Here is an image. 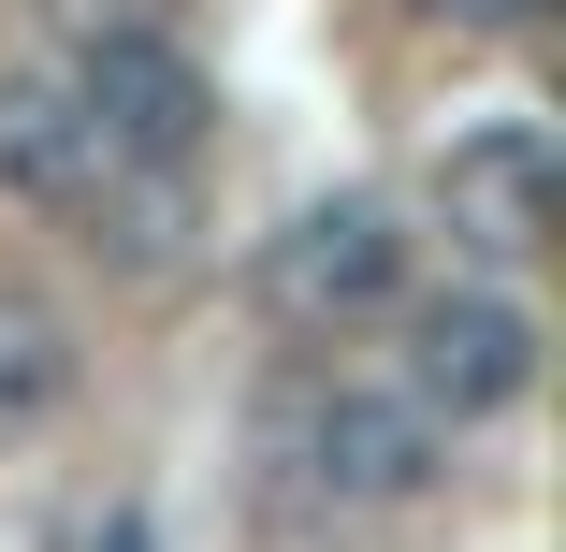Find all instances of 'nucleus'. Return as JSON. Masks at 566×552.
<instances>
[{
    "instance_id": "obj_6",
    "label": "nucleus",
    "mask_w": 566,
    "mask_h": 552,
    "mask_svg": "<svg viewBox=\"0 0 566 552\" xmlns=\"http://www.w3.org/2000/svg\"><path fill=\"white\" fill-rule=\"evenodd\" d=\"M102 175H117V160H102V132L73 117V87H44V73L0 87V189H15V204H87Z\"/></svg>"
},
{
    "instance_id": "obj_9",
    "label": "nucleus",
    "mask_w": 566,
    "mask_h": 552,
    "mask_svg": "<svg viewBox=\"0 0 566 552\" xmlns=\"http://www.w3.org/2000/svg\"><path fill=\"white\" fill-rule=\"evenodd\" d=\"M73 552H160V538H146V509H102V523H87Z\"/></svg>"
},
{
    "instance_id": "obj_4",
    "label": "nucleus",
    "mask_w": 566,
    "mask_h": 552,
    "mask_svg": "<svg viewBox=\"0 0 566 552\" xmlns=\"http://www.w3.org/2000/svg\"><path fill=\"white\" fill-rule=\"evenodd\" d=\"M407 393H421L436 421L523 407V393H537V320H523L509 291H436V305H407Z\"/></svg>"
},
{
    "instance_id": "obj_3",
    "label": "nucleus",
    "mask_w": 566,
    "mask_h": 552,
    "mask_svg": "<svg viewBox=\"0 0 566 552\" xmlns=\"http://www.w3.org/2000/svg\"><path fill=\"white\" fill-rule=\"evenodd\" d=\"M73 117L102 132V160H160V175H189L203 160V73L160 44V30H102L87 59H73Z\"/></svg>"
},
{
    "instance_id": "obj_8",
    "label": "nucleus",
    "mask_w": 566,
    "mask_h": 552,
    "mask_svg": "<svg viewBox=\"0 0 566 552\" xmlns=\"http://www.w3.org/2000/svg\"><path fill=\"white\" fill-rule=\"evenodd\" d=\"M421 15H436V30H537L552 0H421Z\"/></svg>"
},
{
    "instance_id": "obj_2",
    "label": "nucleus",
    "mask_w": 566,
    "mask_h": 552,
    "mask_svg": "<svg viewBox=\"0 0 566 552\" xmlns=\"http://www.w3.org/2000/svg\"><path fill=\"white\" fill-rule=\"evenodd\" d=\"M392 291H407V233H392V204H364V189L305 204L291 233L262 248V305L291 320V335H349V320H378Z\"/></svg>"
},
{
    "instance_id": "obj_7",
    "label": "nucleus",
    "mask_w": 566,
    "mask_h": 552,
    "mask_svg": "<svg viewBox=\"0 0 566 552\" xmlns=\"http://www.w3.org/2000/svg\"><path fill=\"white\" fill-rule=\"evenodd\" d=\"M73 378H87L73 320L30 305V291H0V451H15V436H44V421L73 407Z\"/></svg>"
},
{
    "instance_id": "obj_1",
    "label": "nucleus",
    "mask_w": 566,
    "mask_h": 552,
    "mask_svg": "<svg viewBox=\"0 0 566 552\" xmlns=\"http://www.w3.org/2000/svg\"><path fill=\"white\" fill-rule=\"evenodd\" d=\"M276 451H291V480L334 494V509H407V494L450 466V421H436L421 393H378V378H319V393L276 407Z\"/></svg>"
},
{
    "instance_id": "obj_5",
    "label": "nucleus",
    "mask_w": 566,
    "mask_h": 552,
    "mask_svg": "<svg viewBox=\"0 0 566 552\" xmlns=\"http://www.w3.org/2000/svg\"><path fill=\"white\" fill-rule=\"evenodd\" d=\"M436 204H450V233H465L480 262H537L552 248V204H566V160H552L537 117H494V132H465L436 160Z\"/></svg>"
}]
</instances>
